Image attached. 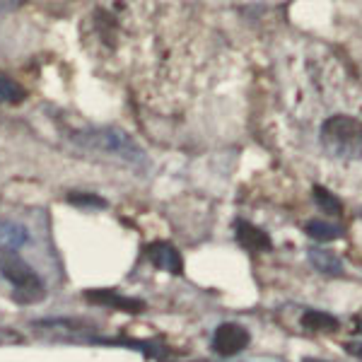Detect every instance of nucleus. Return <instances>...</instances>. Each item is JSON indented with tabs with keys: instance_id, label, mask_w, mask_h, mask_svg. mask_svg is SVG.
Instances as JSON below:
<instances>
[{
	"instance_id": "1",
	"label": "nucleus",
	"mask_w": 362,
	"mask_h": 362,
	"mask_svg": "<svg viewBox=\"0 0 362 362\" xmlns=\"http://www.w3.org/2000/svg\"><path fill=\"white\" fill-rule=\"evenodd\" d=\"M319 145L336 162L362 160V121L348 114H336L321 124Z\"/></svg>"
},
{
	"instance_id": "2",
	"label": "nucleus",
	"mask_w": 362,
	"mask_h": 362,
	"mask_svg": "<svg viewBox=\"0 0 362 362\" xmlns=\"http://www.w3.org/2000/svg\"><path fill=\"white\" fill-rule=\"evenodd\" d=\"M73 140L80 148L104 155L107 160L124 162V165H140V162H145L143 148L121 128H87V131H80Z\"/></svg>"
},
{
	"instance_id": "3",
	"label": "nucleus",
	"mask_w": 362,
	"mask_h": 362,
	"mask_svg": "<svg viewBox=\"0 0 362 362\" xmlns=\"http://www.w3.org/2000/svg\"><path fill=\"white\" fill-rule=\"evenodd\" d=\"M0 276L15 288L20 302H39L44 297V283L34 268L15 249L0 247Z\"/></svg>"
},
{
	"instance_id": "4",
	"label": "nucleus",
	"mask_w": 362,
	"mask_h": 362,
	"mask_svg": "<svg viewBox=\"0 0 362 362\" xmlns=\"http://www.w3.org/2000/svg\"><path fill=\"white\" fill-rule=\"evenodd\" d=\"M251 343V334L244 329L237 321H227V324H220L213 334V350L223 358H232V355H239L244 348Z\"/></svg>"
},
{
	"instance_id": "5",
	"label": "nucleus",
	"mask_w": 362,
	"mask_h": 362,
	"mask_svg": "<svg viewBox=\"0 0 362 362\" xmlns=\"http://www.w3.org/2000/svg\"><path fill=\"white\" fill-rule=\"evenodd\" d=\"M145 254H148L150 264H153L155 268H160V271L172 273V276H179V273L184 271L181 254L169 242H153Z\"/></svg>"
},
{
	"instance_id": "6",
	"label": "nucleus",
	"mask_w": 362,
	"mask_h": 362,
	"mask_svg": "<svg viewBox=\"0 0 362 362\" xmlns=\"http://www.w3.org/2000/svg\"><path fill=\"white\" fill-rule=\"evenodd\" d=\"M237 242L247 251H254V254H264V251L273 249L271 237H268L261 227H256L254 223H247V220H239L237 223Z\"/></svg>"
},
{
	"instance_id": "7",
	"label": "nucleus",
	"mask_w": 362,
	"mask_h": 362,
	"mask_svg": "<svg viewBox=\"0 0 362 362\" xmlns=\"http://www.w3.org/2000/svg\"><path fill=\"white\" fill-rule=\"evenodd\" d=\"M309 264L317 268L324 276H341L343 273V259L331 249H321V247H312L307 251Z\"/></svg>"
},
{
	"instance_id": "8",
	"label": "nucleus",
	"mask_w": 362,
	"mask_h": 362,
	"mask_svg": "<svg viewBox=\"0 0 362 362\" xmlns=\"http://www.w3.org/2000/svg\"><path fill=\"white\" fill-rule=\"evenodd\" d=\"M302 326L307 331H314V334H336L341 329V321L326 312H305L302 314Z\"/></svg>"
},
{
	"instance_id": "9",
	"label": "nucleus",
	"mask_w": 362,
	"mask_h": 362,
	"mask_svg": "<svg viewBox=\"0 0 362 362\" xmlns=\"http://www.w3.org/2000/svg\"><path fill=\"white\" fill-rule=\"evenodd\" d=\"M85 297H90V302H97V305L119 307V309H126V312H140V309L145 307L143 302H133V300H128V297L109 293V290H95V293H85Z\"/></svg>"
},
{
	"instance_id": "10",
	"label": "nucleus",
	"mask_w": 362,
	"mask_h": 362,
	"mask_svg": "<svg viewBox=\"0 0 362 362\" xmlns=\"http://www.w3.org/2000/svg\"><path fill=\"white\" fill-rule=\"evenodd\" d=\"M27 99V90L10 78L8 73H0V104H22Z\"/></svg>"
},
{
	"instance_id": "11",
	"label": "nucleus",
	"mask_w": 362,
	"mask_h": 362,
	"mask_svg": "<svg viewBox=\"0 0 362 362\" xmlns=\"http://www.w3.org/2000/svg\"><path fill=\"white\" fill-rule=\"evenodd\" d=\"M27 239H29V232L20 223H3L0 225V242H3L5 249L17 251V247H22Z\"/></svg>"
},
{
	"instance_id": "12",
	"label": "nucleus",
	"mask_w": 362,
	"mask_h": 362,
	"mask_svg": "<svg viewBox=\"0 0 362 362\" xmlns=\"http://www.w3.org/2000/svg\"><path fill=\"white\" fill-rule=\"evenodd\" d=\"M312 196H314V203H317V208L324 210V215H334V218L343 215V203L338 201V198L331 194L329 189H324V186H314Z\"/></svg>"
},
{
	"instance_id": "13",
	"label": "nucleus",
	"mask_w": 362,
	"mask_h": 362,
	"mask_svg": "<svg viewBox=\"0 0 362 362\" xmlns=\"http://www.w3.org/2000/svg\"><path fill=\"white\" fill-rule=\"evenodd\" d=\"M305 230L309 237L319 239V242H329V239L341 237V227L334 223H324V220H309Z\"/></svg>"
},
{
	"instance_id": "14",
	"label": "nucleus",
	"mask_w": 362,
	"mask_h": 362,
	"mask_svg": "<svg viewBox=\"0 0 362 362\" xmlns=\"http://www.w3.org/2000/svg\"><path fill=\"white\" fill-rule=\"evenodd\" d=\"M70 203H75V206H95V208H104V206H107L102 198H97V196H80V194L70 196Z\"/></svg>"
},
{
	"instance_id": "15",
	"label": "nucleus",
	"mask_w": 362,
	"mask_h": 362,
	"mask_svg": "<svg viewBox=\"0 0 362 362\" xmlns=\"http://www.w3.org/2000/svg\"><path fill=\"white\" fill-rule=\"evenodd\" d=\"M346 350L350 355H355V358L362 360V343H346Z\"/></svg>"
},
{
	"instance_id": "16",
	"label": "nucleus",
	"mask_w": 362,
	"mask_h": 362,
	"mask_svg": "<svg viewBox=\"0 0 362 362\" xmlns=\"http://www.w3.org/2000/svg\"><path fill=\"white\" fill-rule=\"evenodd\" d=\"M305 362H324V360H314V358H307Z\"/></svg>"
}]
</instances>
